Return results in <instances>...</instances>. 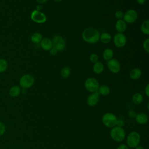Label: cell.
<instances>
[{
  "label": "cell",
  "instance_id": "obj_27",
  "mask_svg": "<svg viewBox=\"0 0 149 149\" xmlns=\"http://www.w3.org/2000/svg\"><path fill=\"white\" fill-rule=\"evenodd\" d=\"M143 48L147 53L149 52V38H147L143 42Z\"/></svg>",
  "mask_w": 149,
  "mask_h": 149
},
{
  "label": "cell",
  "instance_id": "obj_10",
  "mask_svg": "<svg viewBox=\"0 0 149 149\" xmlns=\"http://www.w3.org/2000/svg\"><path fill=\"white\" fill-rule=\"evenodd\" d=\"M126 37L123 33H118L113 37V43L116 47L121 48L126 44Z\"/></svg>",
  "mask_w": 149,
  "mask_h": 149
},
{
  "label": "cell",
  "instance_id": "obj_41",
  "mask_svg": "<svg viewBox=\"0 0 149 149\" xmlns=\"http://www.w3.org/2000/svg\"><path fill=\"white\" fill-rule=\"evenodd\" d=\"M147 109L148 110L149 109V103L148 102L147 103Z\"/></svg>",
  "mask_w": 149,
  "mask_h": 149
},
{
  "label": "cell",
  "instance_id": "obj_6",
  "mask_svg": "<svg viewBox=\"0 0 149 149\" xmlns=\"http://www.w3.org/2000/svg\"><path fill=\"white\" fill-rule=\"evenodd\" d=\"M34 83V78L30 74H25L23 75L19 81L20 86L23 88L27 89L31 87Z\"/></svg>",
  "mask_w": 149,
  "mask_h": 149
},
{
  "label": "cell",
  "instance_id": "obj_14",
  "mask_svg": "<svg viewBox=\"0 0 149 149\" xmlns=\"http://www.w3.org/2000/svg\"><path fill=\"white\" fill-rule=\"evenodd\" d=\"M41 47L45 51H49L52 48V40L49 38H44L41 41Z\"/></svg>",
  "mask_w": 149,
  "mask_h": 149
},
{
  "label": "cell",
  "instance_id": "obj_2",
  "mask_svg": "<svg viewBox=\"0 0 149 149\" xmlns=\"http://www.w3.org/2000/svg\"><path fill=\"white\" fill-rule=\"evenodd\" d=\"M110 137L113 141L116 142H121L125 139V131L123 127L115 126V127L111 128L110 131Z\"/></svg>",
  "mask_w": 149,
  "mask_h": 149
},
{
  "label": "cell",
  "instance_id": "obj_34",
  "mask_svg": "<svg viewBox=\"0 0 149 149\" xmlns=\"http://www.w3.org/2000/svg\"><path fill=\"white\" fill-rule=\"evenodd\" d=\"M49 52H50V54H51V55H55L56 54H57V50L55 49V48H54V47H52L50 50H49Z\"/></svg>",
  "mask_w": 149,
  "mask_h": 149
},
{
  "label": "cell",
  "instance_id": "obj_33",
  "mask_svg": "<svg viewBox=\"0 0 149 149\" xmlns=\"http://www.w3.org/2000/svg\"><path fill=\"white\" fill-rule=\"evenodd\" d=\"M116 149H129V147L127 146V145L125 144H120Z\"/></svg>",
  "mask_w": 149,
  "mask_h": 149
},
{
  "label": "cell",
  "instance_id": "obj_29",
  "mask_svg": "<svg viewBox=\"0 0 149 149\" xmlns=\"http://www.w3.org/2000/svg\"><path fill=\"white\" fill-rule=\"evenodd\" d=\"M123 12L121 10H117L115 13V17L117 18L118 20L119 19H122L123 17Z\"/></svg>",
  "mask_w": 149,
  "mask_h": 149
},
{
  "label": "cell",
  "instance_id": "obj_40",
  "mask_svg": "<svg viewBox=\"0 0 149 149\" xmlns=\"http://www.w3.org/2000/svg\"><path fill=\"white\" fill-rule=\"evenodd\" d=\"M54 1H55V2H61L62 0H53Z\"/></svg>",
  "mask_w": 149,
  "mask_h": 149
},
{
  "label": "cell",
  "instance_id": "obj_22",
  "mask_svg": "<svg viewBox=\"0 0 149 149\" xmlns=\"http://www.w3.org/2000/svg\"><path fill=\"white\" fill-rule=\"evenodd\" d=\"M102 56L105 60L109 61L112 58L113 56V52L111 49L107 48L104 51Z\"/></svg>",
  "mask_w": 149,
  "mask_h": 149
},
{
  "label": "cell",
  "instance_id": "obj_18",
  "mask_svg": "<svg viewBox=\"0 0 149 149\" xmlns=\"http://www.w3.org/2000/svg\"><path fill=\"white\" fill-rule=\"evenodd\" d=\"M21 92V88L18 86H13L9 89V93L11 97H17Z\"/></svg>",
  "mask_w": 149,
  "mask_h": 149
},
{
  "label": "cell",
  "instance_id": "obj_9",
  "mask_svg": "<svg viewBox=\"0 0 149 149\" xmlns=\"http://www.w3.org/2000/svg\"><path fill=\"white\" fill-rule=\"evenodd\" d=\"M31 19L37 23H44L47 20V16L44 13L37 10H33L30 16Z\"/></svg>",
  "mask_w": 149,
  "mask_h": 149
},
{
  "label": "cell",
  "instance_id": "obj_12",
  "mask_svg": "<svg viewBox=\"0 0 149 149\" xmlns=\"http://www.w3.org/2000/svg\"><path fill=\"white\" fill-rule=\"evenodd\" d=\"M100 94L97 91L92 93V94L88 95L87 98V104L90 107L95 106L98 102Z\"/></svg>",
  "mask_w": 149,
  "mask_h": 149
},
{
  "label": "cell",
  "instance_id": "obj_32",
  "mask_svg": "<svg viewBox=\"0 0 149 149\" xmlns=\"http://www.w3.org/2000/svg\"><path fill=\"white\" fill-rule=\"evenodd\" d=\"M128 116L130 117V118H135V116H136V112L134 111H133V110H130V111H129V112H128Z\"/></svg>",
  "mask_w": 149,
  "mask_h": 149
},
{
  "label": "cell",
  "instance_id": "obj_16",
  "mask_svg": "<svg viewBox=\"0 0 149 149\" xmlns=\"http://www.w3.org/2000/svg\"><path fill=\"white\" fill-rule=\"evenodd\" d=\"M141 76V71L139 68H134L129 72V76L132 80H137Z\"/></svg>",
  "mask_w": 149,
  "mask_h": 149
},
{
  "label": "cell",
  "instance_id": "obj_15",
  "mask_svg": "<svg viewBox=\"0 0 149 149\" xmlns=\"http://www.w3.org/2000/svg\"><path fill=\"white\" fill-rule=\"evenodd\" d=\"M136 121L140 125H144L148 122V116L144 113H140L136 114L135 116Z\"/></svg>",
  "mask_w": 149,
  "mask_h": 149
},
{
  "label": "cell",
  "instance_id": "obj_39",
  "mask_svg": "<svg viewBox=\"0 0 149 149\" xmlns=\"http://www.w3.org/2000/svg\"><path fill=\"white\" fill-rule=\"evenodd\" d=\"M135 149H144V148L143 147V146H137L136 148H135Z\"/></svg>",
  "mask_w": 149,
  "mask_h": 149
},
{
  "label": "cell",
  "instance_id": "obj_23",
  "mask_svg": "<svg viewBox=\"0 0 149 149\" xmlns=\"http://www.w3.org/2000/svg\"><path fill=\"white\" fill-rule=\"evenodd\" d=\"M42 39V36L40 33H34L31 36V41L33 43H39Z\"/></svg>",
  "mask_w": 149,
  "mask_h": 149
},
{
  "label": "cell",
  "instance_id": "obj_5",
  "mask_svg": "<svg viewBox=\"0 0 149 149\" xmlns=\"http://www.w3.org/2000/svg\"><path fill=\"white\" fill-rule=\"evenodd\" d=\"M84 87L88 91L94 93L98 91L100 86L98 80L95 78L88 77L84 82Z\"/></svg>",
  "mask_w": 149,
  "mask_h": 149
},
{
  "label": "cell",
  "instance_id": "obj_25",
  "mask_svg": "<svg viewBox=\"0 0 149 149\" xmlns=\"http://www.w3.org/2000/svg\"><path fill=\"white\" fill-rule=\"evenodd\" d=\"M8 67L7 61L2 58H0V73H3L6 70Z\"/></svg>",
  "mask_w": 149,
  "mask_h": 149
},
{
  "label": "cell",
  "instance_id": "obj_11",
  "mask_svg": "<svg viewBox=\"0 0 149 149\" xmlns=\"http://www.w3.org/2000/svg\"><path fill=\"white\" fill-rule=\"evenodd\" d=\"M107 66L109 70L113 73H118L120 70V65L119 61L115 59L108 61Z\"/></svg>",
  "mask_w": 149,
  "mask_h": 149
},
{
  "label": "cell",
  "instance_id": "obj_24",
  "mask_svg": "<svg viewBox=\"0 0 149 149\" xmlns=\"http://www.w3.org/2000/svg\"><path fill=\"white\" fill-rule=\"evenodd\" d=\"M141 30L144 34L146 35H148L149 34V20H146L141 23Z\"/></svg>",
  "mask_w": 149,
  "mask_h": 149
},
{
  "label": "cell",
  "instance_id": "obj_1",
  "mask_svg": "<svg viewBox=\"0 0 149 149\" xmlns=\"http://www.w3.org/2000/svg\"><path fill=\"white\" fill-rule=\"evenodd\" d=\"M100 34L97 29L93 27H88L82 32L83 40L89 44H95L100 40Z\"/></svg>",
  "mask_w": 149,
  "mask_h": 149
},
{
  "label": "cell",
  "instance_id": "obj_8",
  "mask_svg": "<svg viewBox=\"0 0 149 149\" xmlns=\"http://www.w3.org/2000/svg\"><path fill=\"white\" fill-rule=\"evenodd\" d=\"M138 17L137 12L134 9L127 10L123 15V20L127 23H133L135 22Z\"/></svg>",
  "mask_w": 149,
  "mask_h": 149
},
{
  "label": "cell",
  "instance_id": "obj_21",
  "mask_svg": "<svg viewBox=\"0 0 149 149\" xmlns=\"http://www.w3.org/2000/svg\"><path fill=\"white\" fill-rule=\"evenodd\" d=\"M110 88L107 85H102L99 87L97 92L102 95H107L110 93Z\"/></svg>",
  "mask_w": 149,
  "mask_h": 149
},
{
  "label": "cell",
  "instance_id": "obj_17",
  "mask_svg": "<svg viewBox=\"0 0 149 149\" xmlns=\"http://www.w3.org/2000/svg\"><path fill=\"white\" fill-rule=\"evenodd\" d=\"M93 71L96 74H101L104 70V65L102 62L97 61L93 65Z\"/></svg>",
  "mask_w": 149,
  "mask_h": 149
},
{
  "label": "cell",
  "instance_id": "obj_28",
  "mask_svg": "<svg viewBox=\"0 0 149 149\" xmlns=\"http://www.w3.org/2000/svg\"><path fill=\"white\" fill-rule=\"evenodd\" d=\"M90 61L92 62V63H95L98 61V55H97L96 54H92L90 55Z\"/></svg>",
  "mask_w": 149,
  "mask_h": 149
},
{
  "label": "cell",
  "instance_id": "obj_38",
  "mask_svg": "<svg viewBox=\"0 0 149 149\" xmlns=\"http://www.w3.org/2000/svg\"><path fill=\"white\" fill-rule=\"evenodd\" d=\"M42 5H41V4H38L37 6V10H38V11H40L41 9H42Z\"/></svg>",
  "mask_w": 149,
  "mask_h": 149
},
{
  "label": "cell",
  "instance_id": "obj_3",
  "mask_svg": "<svg viewBox=\"0 0 149 149\" xmlns=\"http://www.w3.org/2000/svg\"><path fill=\"white\" fill-rule=\"evenodd\" d=\"M140 136L137 132L133 131L129 133L126 137V144L128 147L135 148L140 144Z\"/></svg>",
  "mask_w": 149,
  "mask_h": 149
},
{
  "label": "cell",
  "instance_id": "obj_4",
  "mask_svg": "<svg viewBox=\"0 0 149 149\" xmlns=\"http://www.w3.org/2000/svg\"><path fill=\"white\" fill-rule=\"evenodd\" d=\"M118 118L116 116L110 112L105 113L102 117V122L104 126L109 128H112L116 126Z\"/></svg>",
  "mask_w": 149,
  "mask_h": 149
},
{
  "label": "cell",
  "instance_id": "obj_35",
  "mask_svg": "<svg viewBox=\"0 0 149 149\" xmlns=\"http://www.w3.org/2000/svg\"><path fill=\"white\" fill-rule=\"evenodd\" d=\"M144 92L147 97H149V84H147V86H146L144 89Z\"/></svg>",
  "mask_w": 149,
  "mask_h": 149
},
{
  "label": "cell",
  "instance_id": "obj_26",
  "mask_svg": "<svg viewBox=\"0 0 149 149\" xmlns=\"http://www.w3.org/2000/svg\"><path fill=\"white\" fill-rule=\"evenodd\" d=\"M70 74V69L68 66L63 68L61 70V75L63 78H67Z\"/></svg>",
  "mask_w": 149,
  "mask_h": 149
},
{
  "label": "cell",
  "instance_id": "obj_37",
  "mask_svg": "<svg viewBox=\"0 0 149 149\" xmlns=\"http://www.w3.org/2000/svg\"><path fill=\"white\" fill-rule=\"evenodd\" d=\"M36 1L39 4H42V3H44L45 2H46L48 0H36Z\"/></svg>",
  "mask_w": 149,
  "mask_h": 149
},
{
  "label": "cell",
  "instance_id": "obj_7",
  "mask_svg": "<svg viewBox=\"0 0 149 149\" xmlns=\"http://www.w3.org/2000/svg\"><path fill=\"white\" fill-rule=\"evenodd\" d=\"M52 47L55 48L57 51H62L65 47V41L60 36H55L52 40Z\"/></svg>",
  "mask_w": 149,
  "mask_h": 149
},
{
  "label": "cell",
  "instance_id": "obj_19",
  "mask_svg": "<svg viewBox=\"0 0 149 149\" xmlns=\"http://www.w3.org/2000/svg\"><path fill=\"white\" fill-rule=\"evenodd\" d=\"M132 100V102L134 104L139 105V104H140L143 102V97L142 94H141L139 93H136L133 95Z\"/></svg>",
  "mask_w": 149,
  "mask_h": 149
},
{
  "label": "cell",
  "instance_id": "obj_30",
  "mask_svg": "<svg viewBox=\"0 0 149 149\" xmlns=\"http://www.w3.org/2000/svg\"><path fill=\"white\" fill-rule=\"evenodd\" d=\"M5 131V126L3 123L0 122V136L3 134Z\"/></svg>",
  "mask_w": 149,
  "mask_h": 149
},
{
  "label": "cell",
  "instance_id": "obj_20",
  "mask_svg": "<svg viewBox=\"0 0 149 149\" xmlns=\"http://www.w3.org/2000/svg\"><path fill=\"white\" fill-rule=\"evenodd\" d=\"M111 38L112 37L111 34L107 32H104L102 33L100 36V41L104 44L109 43L111 41Z\"/></svg>",
  "mask_w": 149,
  "mask_h": 149
},
{
  "label": "cell",
  "instance_id": "obj_36",
  "mask_svg": "<svg viewBox=\"0 0 149 149\" xmlns=\"http://www.w3.org/2000/svg\"><path fill=\"white\" fill-rule=\"evenodd\" d=\"M146 0H137V2L140 5H143L146 2Z\"/></svg>",
  "mask_w": 149,
  "mask_h": 149
},
{
  "label": "cell",
  "instance_id": "obj_31",
  "mask_svg": "<svg viewBox=\"0 0 149 149\" xmlns=\"http://www.w3.org/2000/svg\"><path fill=\"white\" fill-rule=\"evenodd\" d=\"M125 125V122L123 120H120V119H118L117 122H116V126H118V127H123V126Z\"/></svg>",
  "mask_w": 149,
  "mask_h": 149
},
{
  "label": "cell",
  "instance_id": "obj_13",
  "mask_svg": "<svg viewBox=\"0 0 149 149\" xmlns=\"http://www.w3.org/2000/svg\"><path fill=\"white\" fill-rule=\"evenodd\" d=\"M127 28L126 23L122 19H119L116 21L115 24V29L118 33H123L125 32Z\"/></svg>",
  "mask_w": 149,
  "mask_h": 149
}]
</instances>
